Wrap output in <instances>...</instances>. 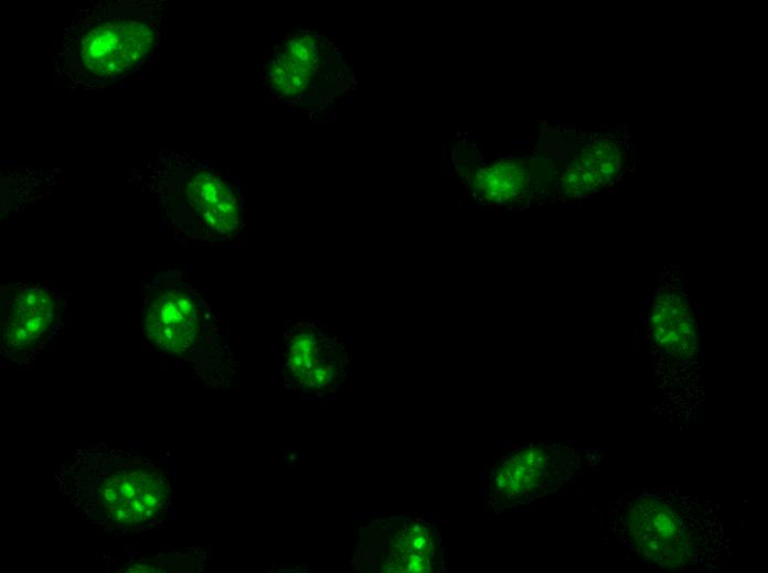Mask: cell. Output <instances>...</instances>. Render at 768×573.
Returning <instances> with one entry per match:
<instances>
[{"label":"cell","instance_id":"cell-1","mask_svg":"<svg viewBox=\"0 0 768 573\" xmlns=\"http://www.w3.org/2000/svg\"><path fill=\"white\" fill-rule=\"evenodd\" d=\"M607 522L622 555L652 571H719L733 551L721 505L673 484L623 494L609 505Z\"/></svg>","mask_w":768,"mask_h":573},{"label":"cell","instance_id":"cell-2","mask_svg":"<svg viewBox=\"0 0 768 573\" xmlns=\"http://www.w3.org/2000/svg\"><path fill=\"white\" fill-rule=\"evenodd\" d=\"M647 337L659 367L657 375L666 402L664 418L687 430L697 425L702 408L701 332L692 306L673 291L655 295L647 324Z\"/></svg>","mask_w":768,"mask_h":573},{"label":"cell","instance_id":"cell-3","mask_svg":"<svg viewBox=\"0 0 768 573\" xmlns=\"http://www.w3.org/2000/svg\"><path fill=\"white\" fill-rule=\"evenodd\" d=\"M280 374L287 390L328 400L342 390L349 357L339 336L316 321L299 320L285 329Z\"/></svg>","mask_w":768,"mask_h":573},{"label":"cell","instance_id":"cell-4","mask_svg":"<svg viewBox=\"0 0 768 573\" xmlns=\"http://www.w3.org/2000/svg\"><path fill=\"white\" fill-rule=\"evenodd\" d=\"M98 490L106 516L125 527L153 520L170 496V485L163 474L142 465L113 472Z\"/></svg>","mask_w":768,"mask_h":573},{"label":"cell","instance_id":"cell-5","mask_svg":"<svg viewBox=\"0 0 768 573\" xmlns=\"http://www.w3.org/2000/svg\"><path fill=\"white\" fill-rule=\"evenodd\" d=\"M202 316L198 300L184 284L157 290L148 300L143 329L159 349L180 355L199 340Z\"/></svg>","mask_w":768,"mask_h":573},{"label":"cell","instance_id":"cell-6","mask_svg":"<svg viewBox=\"0 0 768 573\" xmlns=\"http://www.w3.org/2000/svg\"><path fill=\"white\" fill-rule=\"evenodd\" d=\"M579 455L569 447L531 445L499 471L501 490L516 501L551 493L578 467Z\"/></svg>","mask_w":768,"mask_h":573},{"label":"cell","instance_id":"cell-7","mask_svg":"<svg viewBox=\"0 0 768 573\" xmlns=\"http://www.w3.org/2000/svg\"><path fill=\"white\" fill-rule=\"evenodd\" d=\"M153 42V31L142 22H106L83 40L81 56L92 73L113 76L142 60Z\"/></svg>","mask_w":768,"mask_h":573},{"label":"cell","instance_id":"cell-8","mask_svg":"<svg viewBox=\"0 0 768 573\" xmlns=\"http://www.w3.org/2000/svg\"><path fill=\"white\" fill-rule=\"evenodd\" d=\"M191 209L220 236L234 234L241 223V204L233 187L210 171L192 175L184 186Z\"/></svg>","mask_w":768,"mask_h":573},{"label":"cell","instance_id":"cell-9","mask_svg":"<svg viewBox=\"0 0 768 573\" xmlns=\"http://www.w3.org/2000/svg\"><path fill=\"white\" fill-rule=\"evenodd\" d=\"M55 303L43 289L32 286L14 299L3 326V339L12 349H20L38 340L53 322Z\"/></svg>","mask_w":768,"mask_h":573},{"label":"cell","instance_id":"cell-10","mask_svg":"<svg viewBox=\"0 0 768 573\" xmlns=\"http://www.w3.org/2000/svg\"><path fill=\"white\" fill-rule=\"evenodd\" d=\"M619 165L620 155L617 147L612 142L599 141L583 151L580 163L576 167L595 190L615 179Z\"/></svg>","mask_w":768,"mask_h":573},{"label":"cell","instance_id":"cell-11","mask_svg":"<svg viewBox=\"0 0 768 573\" xmlns=\"http://www.w3.org/2000/svg\"><path fill=\"white\" fill-rule=\"evenodd\" d=\"M479 181L481 191L493 199L505 201L514 197L525 183V169L522 163L504 162L486 170Z\"/></svg>","mask_w":768,"mask_h":573},{"label":"cell","instance_id":"cell-12","mask_svg":"<svg viewBox=\"0 0 768 573\" xmlns=\"http://www.w3.org/2000/svg\"><path fill=\"white\" fill-rule=\"evenodd\" d=\"M314 73L316 69L284 53L273 62L269 78L276 91L294 96L307 88Z\"/></svg>","mask_w":768,"mask_h":573},{"label":"cell","instance_id":"cell-13","mask_svg":"<svg viewBox=\"0 0 768 573\" xmlns=\"http://www.w3.org/2000/svg\"><path fill=\"white\" fill-rule=\"evenodd\" d=\"M285 53L313 69L320 64L319 46L311 35L306 34L290 39L286 43Z\"/></svg>","mask_w":768,"mask_h":573}]
</instances>
